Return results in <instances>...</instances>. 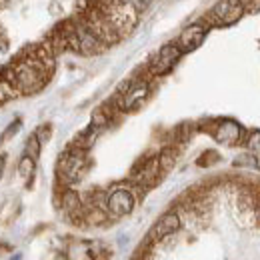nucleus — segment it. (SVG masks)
<instances>
[{
    "mask_svg": "<svg viewBox=\"0 0 260 260\" xmlns=\"http://www.w3.org/2000/svg\"><path fill=\"white\" fill-rule=\"evenodd\" d=\"M48 136H50V126H42V128L36 132V138L40 140V144H42V142H46V140H48Z\"/></svg>",
    "mask_w": 260,
    "mask_h": 260,
    "instance_id": "nucleus-19",
    "label": "nucleus"
},
{
    "mask_svg": "<svg viewBox=\"0 0 260 260\" xmlns=\"http://www.w3.org/2000/svg\"><path fill=\"white\" fill-rule=\"evenodd\" d=\"M86 166H88V160H86V150L82 148H72L64 152L58 160V174L62 176V180L66 182H78L84 172H86Z\"/></svg>",
    "mask_w": 260,
    "mask_h": 260,
    "instance_id": "nucleus-2",
    "label": "nucleus"
},
{
    "mask_svg": "<svg viewBox=\"0 0 260 260\" xmlns=\"http://www.w3.org/2000/svg\"><path fill=\"white\" fill-rule=\"evenodd\" d=\"M178 228H180V218H178V214H176V212H166L162 218L150 228L148 238H150L152 242L162 240V238H166V236L174 234Z\"/></svg>",
    "mask_w": 260,
    "mask_h": 260,
    "instance_id": "nucleus-10",
    "label": "nucleus"
},
{
    "mask_svg": "<svg viewBox=\"0 0 260 260\" xmlns=\"http://www.w3.org/2000/svg\"><path fill=\"white\" fill-rule=\"evenodd\" d=\"M134 260H140V258H134Z\"/></svg>",
    "mask_w": 260,
    "mask_h": 260,
    "instance_id": "nucleus-23",
    "label": "nucleus"
},
{
    "mask_svg": "<svg viewBox=\"0 0 260 260\" xmlns=\"http://www.w3.org/2000/svg\"><path fill=\"white\" fill-rule=\"evenodd\" d=\"M214 138L226 146H234L242 140V126L234 120H220L216 126H214Z\"/></svg>",
    "mask_w": 260,
    "mask_h": 260,
    "instance_id": "nucleus-9",
    "label": "nucleus"
},
{
    "mask_svg": "<svg viewBox=\"0 0 260 260\" xmlns=\"http://www.w3.org/2000/svg\"><path fill=\"white\" fill-rule=\"evenodd\" d=\"M128 2H130V6H132L134 12H142V10H146V8L150 6L152 0H128Z\"/></svg>",
    "mask_w": 260,
    "mask_h": 260,
    "instance_id": "nucleus-17",
    "label": "nucleus"
},
{
    "mask_svg": "<svg viewBox=\"0 0 260 260\" xmlns=\"http://www.w3.org/2000/svg\"><path fill=\"white\" fill-rule=\"evenodd\" d=\"M18 172H20V176L22 178H30L34 172V158H30V156H24L22 160H20V164H18Z\"/></svg>",
    "mask_w": 260,
    "mask_h": 260,
    "instance_id": "nucleus-15",
    "label": "nucleus"
},
{
    "mask_svg": "<svg viewBox=\"0 0 260 260\" xmlns=\"http://www.w3.org/2000/svg\"><path fill=\"white\" fill-rule=\"evenodd\" d=\"M2 170H4V158L0 156V176H2Z\"/></svg>",
    "mask_w": 260,
    "mask_h": 260,
    "instance_id": "nucleus-22",
    "label": "nucleus"
},
{
    "mask_svg": "<svg viewBox=\"0 0 260 260\" xmlns=\"http://www.w3.org/2000/svg\"><path fill=\"white\" fill-rule=\"evenodd\" d=\"M206 32H208V24H204V22L188 24V26L180 32L178 40H176L174 44L178 46V50H180L182 54H184V52H192V50H196V48L204 42Z\"/></svg>",
    "mask_w": 260,
    "mask_h": 260,
    "instance_id": "nucleus-6",
    "label": "nucleus"
},
{
    "mask_svg": "<svg viewBox=\"0 0 260 260\" xmlns=\"http://www.w3.org/2000/svg\"><path fill=\"white\" fill-rule=\"evenodd\" d=\"M148 94H150V84H148V80H136V82L128 84V86L120 92L118 108L130 112V110L138 108V106L148 98Z\"/></svg>",
    "mask_w": 260,
    "mask_h": 260,
    "instance_id": "nucleus-4",
    "label": "nucleus"
},
{
    "mask_svg": "<svg viewBox=\"0 0 260 260\" xmlns=\"http://www.w3.org/2000/svg\"><path fill=\"white\" fill-rule=\"evenodd\" d=\"M246 12L242 0H218L210 12V20L218 26H230L242 18Z\"/></svg>",
    "mask_w": 260,
    "mask_h": 260,
    "instance_id": "nucleus-3",
    "label": "nucleus"
},
{
    "mask_svg": "<svg viewBox=\"0 0 260 260\" xmlns=\"http://www.w3.org/2000/svg\"><path fill=\"white\" fill-rule=\"evenodd\" d=\"M180 56H182V52L178 50L176 44H164L162 48L158 50V54L150 62V74L152 76H162L166 72H170L172 66L178 62Z\"/></svg>",
    "mask_w": 260,
    "mask_h": 260,
    "instance_id": "nucleus-7",
    "label": "nucleus"
},
{
    "mask_svg": "<svg viewBox=\"0 0 260 260\" xmlns=\"http://www.w3.org/2000/svg\"><path fill=\"white\" fill-rule=\"evenodd\" d=\"M136 198L128 188H114L106 198V210L112 216H126L134 210Z\"/></svg>",
    "mask_w": 260,
    "mask_h": 260,
    "instance_id": "nucleus-5",
    "label": "nucleus"
},
{
    "mask_svg": "<svg viewBox=\"0 0 260 260\" xmlns=\"http://www.w3.org/2000/svg\"><path fill=\"white\" fill-rule=\"evenodd\" d=\"M62 206L68 212H78L80 210V198H78V194L72 192V190H66L64 196H62Z\"/></svg>",
    "mask_w": 260,
    "mask_h": 260,
    "instance_id": "nucleus-13",
    "label": "nucleus"
},
{
    "mask_svg": "<svg viewBox=\"0 0 260 260\" xmlns=\"http://www.w3.org/2000/svg\"><path fill=\"white\" fill-rule=\"evenodd\" d=\"M40 154V140L36 138V134L30 136V140H28V144H26V156H30V158H36Z\"/></svg>",
    "mask_w": 260,
    "mask_h": 260,
    "instance_id": "nucleus-16",
    "label": "nucleus"
},
{
    "mask_svg": "<svg viewBox=\"0 0 260 260\" xmlns=\"http://www.w3.org/2000/svg\"><path fill=\"white\" fill-rule=\"evenodd\" d=\"M246 146H248V150H250L254 156H260V130H254V132L248 134Z\"/></svg>",
    "mask_w": 260,
    "mask_h": 260,
    "instance_id": "nucleus-14",
    "label": "nucleus"
},
{
    "mask_svg": "<svg viewBox=\"0 0 260 260\" xmlns=\"http://www.w3.org/2000/svg\"><path fill=\"white\" fill-rule=\"evenodd\" d=\"M12 76H14V84L20 94H32L44 86L48 70L34 56H26L22 62H18L12 68Z\"/></svg>",
    "mask_w": 260,
    "mask_h": 260,
    "instance_id": "nucleus-1",
    "label": "nucleus"
},
{
    "mask_svg": "<svg viewBox=\"0 0 260 260\" xmlns=\"http://www.w3.org/2000/svg\"><path fill=\"white\" fill-rule=\"evenodd\" d=\"M214 160H218V154H216V152H212V150H208L206 154H202V158L198 160V164H200V166H208V164L214 162Z\"/></svg>",
    "mask_w": 260,
    "mask_h": 260,
    "instance_id": "nucleus-18",
    "label": "nucleus"
},
{
    "mask_svg": "<svg viewBox=\"0 0 260 260\" xmlns=\"http://www.w3.org/2000/svg\"><path fill=\"white\" fill-rule=\"evenodd\" d=\"M244 8H250V10H258L260 8V0H242Z\"/></svg>",
    "mask_w": 260,
    "mask_h": 260,
    "instance_id": "nucleus-20",
    "label": "nucleus"
},
{
    "mask_svg": "<svg viewBox=\"0 0 260 260\" xmlns=\"http://www.w3.org/2000/svg\"><path fill=\"white\" fill-rule=\"evenodd\" d=\"M18 128H20V122L16 120V122H14V124H12L10 128H8L6 132H4V138H12V134H14V132H16Z\"/></svg>",
    "mask_w": 260,
    "mask_h": 260,
    "instance_id": "nucleus-21",
    "label": "nucleus"
},
{
    "mask_svg": "<svg viewBox=\"0 0 260 260\" xmlns=\"http://www.w3.org/2000/svg\"><path fill=\"white\" fill-rule=\"evenodd\" d=\"M102 42L96 34L88 28L86 22L82 24H76V52L80 54H94L100 50Z\"/></svg>",
    "mask_w": 260,
    "mask_h": 260,
    "instance_id": "nucleus-8",
    "label": "nucleus"
},
{
    "mask_svg": "<svg viewBox=\"0 0 260 260\" xmlns=\"http://www.w3.org/2000/svg\"><path fill=\"white\" fill-rule=\"evenodd\" d=\"M20 94L16 84H14V76H12V70L6 72L4 76H0V104L2 102H8L12 98H16Z\"/></svg>",
    "mask_w": 260,
    "mask_h": 260,
    "instance_id": "nucleus-11",
    "label": "nucleus"
},
{
    "mask_svg": "<svg viewBox=\"0 0 260 260\" xmlns=\"http://www.w3.org/2000/svg\"><path fill=\"white\" fill-rule=\"evenodd\" d=\"M156 158H158L160 172H168V170L174 166V162H176V150H174V148H164Z\"/></svg>",
    "mask_w": 260,
    "mask_h": 260,
    "instance_id": "nucleus-12",
    "label": "nucleus"
}]
</instances>
